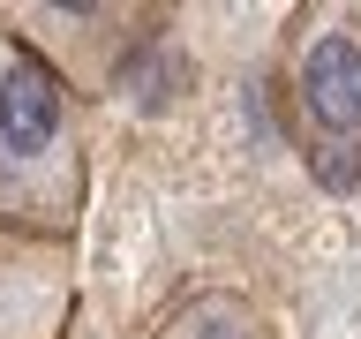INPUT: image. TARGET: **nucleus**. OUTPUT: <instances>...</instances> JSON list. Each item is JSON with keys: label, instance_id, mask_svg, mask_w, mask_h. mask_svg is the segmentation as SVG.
<instances>
[{"label": "nucleus", "instance_id": "nucleus-2", "mask_svg": "<svg viewBox=\"0 0 361 339\" xmlns=\"http://www.w3.org/2000/svg\"><path fill=\"white\" fill-rule=\"evenodd\" d=\"M286 90L316 151H361V8L324 0L293 16Z\"/></svg>", "mask_w": 361, "mask_h": 339}, {"label": "nucleus", "instance_id": "nucleus-1", "mask_svg": "<svg viewBox=\"0 0 361 339\" xmlns=\"http://www.w3.org/2000/svg\"><path fill=\"white\" fill-rule=\"evenodd\" d=\"M83 196H90L83 106L0 23V226L38 234V242H75Z\"/></svg>", "mask_w": 361, "mask_h": 339}, {"label": "nucleus", "instance_id": "nucleus-3", "mask_svg": "<svg viewBox=\"0 0 361 339\" xmlns=\"http://www.w3.org/2000/svg\"><path fill=\"white\" fill-rule=\"evenodd\" d=\"M0 23L38 53L53 76L68 83V98H106L121 83V68L143 53V23H158L151 8H0Z\"/></svg>", "mask_w": 361, "mask_h": 339}, {"label": "nucleus", "instance_id": "nucleus-5", "mask_svg": "<svg viewBox=\"0 0 361 339\" xmlns=\"http://www.w3.org/2000/svg\"><path fill=\"white\" fill-rule=\"evenodd\" d=\"M151 339H279V332H271V316L256 309L248 294H233V287H196V294H180L173 309L158 316Z\"/></svg>", "mask_w": 361, "mask_h": 339}, {"label": "nucleus", "instance_id": "nucleus-4", "mask_svg": "<svg viewBox=\"0 0 361 339\" xmlns=\"http://www.w3.org/2000/svg\"><path fill=\"white\" fill-rule=\"evenodd\" d=\"M68 316H75V242L0 226V339H68Z\"/></svg>", "mask_w": 361, "mask_h": 339}]
</instances>
